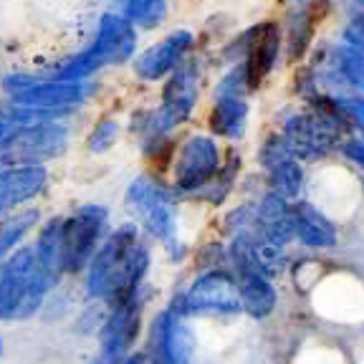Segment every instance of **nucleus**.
Masks as SVG:
<instances>
[{
	"instance_id": "12",
	"label": "nucleus",
	"mask_w": 364,
	"mask_h": 364,
	"mask_svg": "<svg viewBox=\"0 0 364 364\" xmlns=\"http://www.w3.org/2000/svg\"><path fill=\"white\" fill-rule=\"evenodd\" d=\"M256 167L258 175L263 177L266 190L291 200V203L304 198V188H306L304 162L291 152L284 136L276 129H268L261 136V142L256 147Z\"/></svg>"
},
{
	"instance_id": "20",
	"label": "nucleus",
	"mask_w": 364,
	"mask_h": 364,
	"mask_svg": "<svg viewBox=\"0 0 364 364\" xmlns=\"http://www.w3.org/2000/svg\"><path fill=\"white\" fill-rule=\"evenodd\" d=\"M294 233L296 243L311 250H329L339 243L336 223L314 200H294Z\"/></svg>"
},
{
	"instance_id": "29",
	"label": "nucleus",
	"mask_w": 364,
	"mask_h": 364,
	"mask_svg": "<svg viewBox=\"0 0 364 364\" xmlns=\"http://www.w3.org/2000/svg\"><path fill=\"white\" fill-rule=\"evenodd\" d=\"M321 3H324V6H326V3H334V0H321Z\"/></svg>"
},
{
	"instance_id": "13",
	"label": "nucleus",
	"mask_w": 364,
	"mask_h": 364,
	"mask_svg": "<svg viewBox=\"0 0 364 364\" xmlns=\"http://www.w3.org/2000/svg\"><path fill=\"white\" fill-rule=\"evenodd\" d=\"M139 331H142V291L127 301L109 306L107 318L99 326L102 352L94 364H122L129 357V349L134 347Z\"/></svg>"
},
{
	"instance_id": "5",
	"label": "nucleus",
	"mask_w": 364,
	"mask_h": 364,
	"mask_svg": "<svg viewBox=\"0 0 364 364\" xmlns=\"http://www.w3.org/2000/svg\"><path fill=\"white\" fill-rule=\"evenodd\" d=\"M58 281L38 261L33 243H23L0 266V321H21L41 311Z\"/></svg>"
},
{
	"instance_id": "19",
	"label": "nucleus",
	"mask_w": 364,
	"mask_h": 364,
	"mask_svg": "<svg viewBox=\"0 0 364 364\" xmlns=\"http://www.w3.org/2000/svg\"><path fill=\"white\" fill-rule=\"evenodd\" d=\"M154 336H157V364H190L195 352V334L185 316L172 309H165L154 318Z\"/></svg>"
},
{
	"instance_id": "27",
	"label": "nucleus",
	"mask_w": 364,
	"mask_h": 364,
	"mask_svg": "<svg viewBox=\"0 0 364 364\" xmlns=\"http://www.w3.org/2000/svg\"><path fill=\"white\" fill-rule=\"evenodd\" d=\"M339 152L344 154V159H349L354 167L364 172V139H344Z\"/></svg>"
},
{
	"instance_id": "3",
	"label": "nucleus",
	"mask_w": 364,
	"mask_h": 364,
	"mask_svg": "<svg viewBox=\"0 0 364 364\" xmlns=\"http://www.w3.org/2000/svg\"><path fill=\"white\" fill-rule=\"evenodd\" d=\"M142 48V33L117 11L107 8L97 16L86 41L79 48L41 63V71L56 79L89 81L102 79L112 68H129L136 51Z\"/></svg>"
},
{
	"instance_id": "21",
	"label": "nucleus",
	"mask_w": 364,
	"mask_h": 364,
	"mask_svg": "<svg viewBox=\"0 0 364 364\" xmlns=\"http://www.w3.org/2000/svg\"><path fill=\"white\" fill-rule=\"evenodd\" d=\"M230 271H233L235 281H238L243 311L253 318L271 316L276 304H279V291L273 286L271 276H266L258 268H230Z\"/></svg>"
},
{
	"instance_id": "32",
	"label": "nucleus",
	"mask_w": 364,
	"mask_h": 364,
	"mask_svg": "<svg viewBox=\"0 0 364 364\" xmlns=\"http://www.w3.org/2000/svg\"><path fill=\"white\" fill-rule=\"evenodd\" d=\"M0 266H3V261H0Z\"/></svg>"
},
{
	"instance_id": "23",
	"label": "nucleus",
	"mask_w": 364,
	"mask_h": 364,
	"mask_svg": "<svg viewBox=\"0 0 364 364\" xmlns=\"http://www.w3.org/2000/svg\"><path fill=\"white\" fill-rule=\"evenodd\" d=\"M109 8L127 18L139 33H162L172 16V0H109Z\"/></svg>"
},
{
	"instance_id": "7",
	"label": "nucleus",
	"mask_w": 364,
	"mask_h": 364,
	"mask_svg": "<svg viewBox=\"0 0 364 364\" xmlns=\"http://www.w3.org/2000/svg\"><path fill=\"white\" fill-rule=\"evenodd\" d=\"M114 228L109 205L86 200L63 213L61 220V268L63 276H84L99 245Z\"/></svg>"
},
{
	"instance_id": "11",
	"label": "nucleus",
	"mask_w": 364,
	"mask_h": 364,
	"mask_svg": "<svg viewBox=\"0 0 364 364\" xmlns=\"http://www.w3.org/2000/svg\"><path fill=\"white\" fill-rule=\"evenodd\" d=\"M180 316H200V314H240V294L230 268L200 271L195 281L170 304Z\"/></svg>"
},
{
	"instance_id": "22",
	"label": "nucleus",
	"mask_w": 364,
	"mask_h": 364,
	"mask_svg": "<svg viewBox=\"0 0 364 364\" xmlns=\"http://www.w3.org/2000/svg\"><path fill=\"white\" fill-rule=\"evenodd\" d=\"M124 136H127L124 114L114 112V109H104V112H99L89 122L84 136H81V144H84V152L91 154V157H107L109 152H114V149L119 147Z\"/></svg>"
},
{
	"instance_id": "9",
	"label": "nucleus",
	"mask_w": 364,
	"mask_h": 364,
	"mask_svg": "<svg viewBox=\"0 0 364 364\" xmlns=\"http://www.w3.org/2000/svg\"><path fill=\"white\" fill-rule=\"evenodd\" d=\"M200 51L198 31L188 26H172L154 36L136 51L129 63V74L142 86H162L182 63Z\"/></svg>"
},
{
	"instance_id": "16",
	"label": "nucleus",
	"mask_w": 364,
	"mask_h": 364,
	"mask_svg": "<svg viewBox=\"0 0 364 364\" xmlns=\"http://www.w3.org/2000/svg\"><path fill=\"white\" fill-rule=\"evenodd\" d=\"M321 0L309 6H284V16L279 18L284 33V61L291 66H304L314 51L318 28V8Z\"/></svg>"
},
{
	"instance_id": "31",
	"label": "nucleus",
	"mask_w": 364,
	"mask_h": 364,
	"mask_svg": "<svg viewBox=\"0 0 364 364\" xmlns=\"http://www.w3.org/2000/svg\"><path fill=\"white\" fill-rule=\"evenodd\" d=\"M362 13H364V0H362Z\"/></svg>"
},
{
	"instance_id": "1",
	"label": "nucleus",
	"mask_w": 364,
	"mask_h": 364,
	"mask_svg": "<svg viewBox=\"0 0 364 364\" xmlns=\"http://www.w3.org/2000/svg\"><path fill=\"white\" fill-rule=\"evenodd\" d=\"M152 268V240L129 220L114 223L97 256L84 271V291L107 306L127 301L142 291Z\"/></svg>"
},
{
	"instance_id": "15",
	"label": "nucleus",
	"mask_w": 364,
	"mask_h": 364,
	"mask_svg": "<svg viewBox=\"0 0 364 364\" xmlns=\"http://www.w3.org/2000/svg\"><path fill=\"white\" fill-rule=\"evenodd\" d=\"M281 61H284V33H281V23L279 18H268L261 38L250 48L245 61L235 63L245 81L248 94L261 91L266 86V81L273 76V71L279 68Z\"/></svg>"
},
{
	"instance_id": "24",
	"label": "nucleus",
	"mask_w": 364,
	"mask_h": 364,
	"mask_svg": "<svg viewBox=\"0 0 364 364\" xmlns=\"http://www.w3.org/2000/svg\"><path fill=\"white\" fill-rule=\"evenodd\" d=\"M48 119H56V117H51V114H46V112H38V109L23 107V104H16L6 97H0V157L13 147L16 136L21 134L26 127L38 124V122H48Z\"/></svg>"
},
{
	"instance_id": "25",
	"label": "nucleus",
	"mask_w": 364,
	"mask_h": 364,
	"mask_svg": "<svg viewBox=\"0 0 364 364\" xmlns=\"http://www.w3.org/2000/svg\"><path fill=\"white\" fill-rule=\"evenodd\" d=\"M336 99H339V107L344 112L347 124L357 127L364 134V94H359V97H344V94H339Z\"/></svg>"
},
{
	"instance_id": "28",
	"label": "nucleus",
	"mask_w": 364,
	"mask_h": 364,
	"mask_svg": "<svg viewBox=\"0 0 364 364\" xmlns=\"http://www.w3.org/2000/svg\"><path fill=\"white\" fill-rule=\"evenodd\" d=\"M122 364H144V357L142 354H129Z\"/></svg>"
},
{
	"instance_id": "8",
	"label": "nucleus",
	"mask_w": 364,
	"mask_h": 364,
	"mask_svg": "<svg viewBox=\"0 0 364 364\" xmlns=\"http://www.w3.org/2000/svg\"><path fill=\"white\" fill-rule=\"evenodd\" d=\"M225 149L228 147L220 139H215L200 124L185 129L177 142L172 167L167 172L170 185L190 203L218 175L223 159H225Z\"/></svg>"
},
{
	"instance_id": "26",
	"label": "nucleus",
	"mask_w": 364,
	"mask_h": 364,
	"mask_svg": "<svg viewBox=\"0 0 364 364\" xmlns=\"http://www.w3.org/2000/svg\"><path fill=\"white\" fill-rule=\"evenodd\" d=\"M341 41L354 46V48H359V51H364V13L362 11L354 13L347 21V26L341 31Z\"/></svg>"
},
{
	"instance_id": "10",
	"label": "nucleus",
	"mask_w": 364,
	"mask_h": 364,
	"mask_svg": "<svg viewBox=\"0 0 364 364\" xmlns=\"http://www.w3.org/2000/svg\"><path fill=\"white\" fill-rule=\"evenodd\" d=\"M76 139V122L71 119H48L31 124L16 136L13 147L3 154V162L11 165H43L51 167L53 162L63 159Z\"/></svg>"
},
{
	"instance_id": "4",
	"label": "nucleus",
	"mask_w": 364,
	"mask_h": 364,
	"mask_svg": "<svg viewBox=\"0 0 364 364\" xmlns=\"http://www.w3.org/2000/svg\"><path fill=\"white\" fill-rule=\"evenodd\" d=\"M0 97L38 109L56 119H79L104 97V81H68L41 71L38 66H13L0 74Z\"/></svg>"
},
{
	"instance_id": "18",
	"label": "nucleus",
	"mask_w": 364,
	"mask_h": 364,
	"mask_svg": "<svg viewBox=\"0 0 364 364\" xmlns=\"http://www.w3.org/2000/svg\"><path fill=\"white\" fill-rule=\"evenodd\" d=\"M253 200H256V225H253V230L266 240H271L273 245L289 248L296 240L294 203L271 193V190H263Z\"/></svg>"
},
{
	"instance_id": "6",
	"label": "nucleus",
	"mask_w": 364,
	"mask_h": 364,
	"mask_svg": "<svg viewBox=\"0 0 364 364\" xmlns=\"http://www.w3.org/2000/svg\"><path fill=\"white\" fill-rule=\"evenodd\" d=\"M213 71L215 68L210 63V56L200 48L165 84L157 86L154 109H157L162 124L170 132L182 134L190 127H198V119L203 117L205 102H208Z\"/></svg>"
},
{
	"instance_id": "30",
	"label": "nucleus",
	"mask_w": 364,
	"mask_h": 364,
	"mask_svg": "<svg viewBox=\"0 0 364 364\" xmlns=\"http://www.w3.org/2000/svg\"><path fill=\"white\" fill-rule=\"evenodd\" d=\"M0 354H3V339H0Z\"/></svg>"
},
{
	"instance_id": "17",
	"label": "nucleus",
	"mask_w": 364,
	"mask_h": 364,
	"mask_svg": "<svg viewBox=\"0 0 364 364\" xmlns=\"http://www.w3.org/2000/svg\"><path fill=\"white\" fill-rule=\"evenodd\" d=\"M245 177V154L240 147H228L225 149V159H223L220 170L213 177L193 200L190 205L193 208H200V210L208 213H220L225 210L228 205L233 203L235 195L240 193V185H243Z\"/></svg>"
},
{
	"instance_id": "2",
	"label": "nucleus",
	"mask_w": 364,
	"mask_h": 364,
	"mask_svg": "<svg viewBox=\"0 0 364 364\" xmlns=\"http://www.w3.org/2000/svg\"><path fill=\"white\" fill-rule=\"evenodd\" d=\"M124 218H129L152 243L165 250L172 263H182L193 245L182 235V223L190 203L170 185L165 175L142 170L127 182L122 193Z\"/></svg>"
},
{
	"instance_id": "14",
	"label": "nucleus",
	"mask_w": 364,
	"mask_h": 364,
	"mask_svg": "<svg viewBox=\"0 0 364 364\" xmlns=\"http://www.w3.org/2000/svg\"><path fill=\"white\" fill-rule=\"evenodd\" d=\"M250 97L240 94H208L200 127L220 139L225 147H240L250 129Z\"/></svg>"
}]
</instances>
